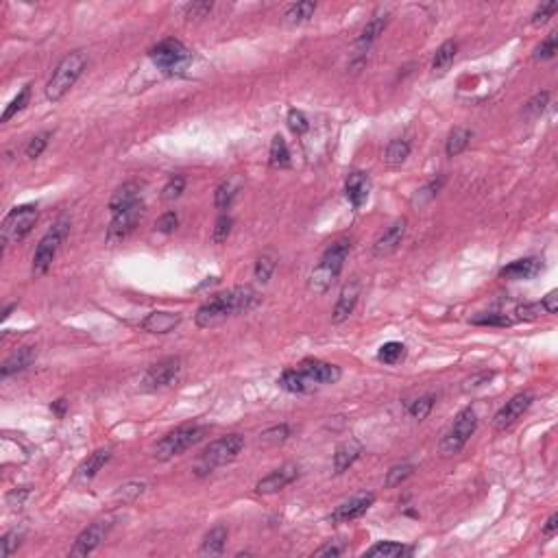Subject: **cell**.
<instances>
[{"label": "cell", "mask_w": 558, "mask_h": 558, "mask_svg": "<svg viewBox=\"0 0 558 558\" xmlns=\"http://www.w3.org/2000/svg\"><path fill=\"white\" fill-rule=\"evenodd\" d=\"M142 188L144 186L140 184V181H127V184L116 188V192L111 194V199H109L111 214H116V212H120V209H127V207L142 201Z\"/></svg>", "instance_id": "20"}, {"label": "cell", "mask_w": 558, "mask_h": 558, "mask_svg": "<svg viewBox=\"0 0 558 558\" xmlns=\"http://www.w3.org/2000/svg\"><path fill=\"white\" fill-rule=\"evenodd\" d=\"M343 552H345L343 546H338V543L329 541V543H325L323 548H318V550L314 552V556H329V558H336V556H340Z\"/></svg>", "instance_id": "59"}, {"label": "cell", "mask_w": 558, "mask_h": 558, "mask_svg": "<svg viewBox=\"0 0 558 558\" xmlns=\"http://www.w3.org/2000/svg\"><path fill=\"white\" fill-rule=\"evenodd\" d=\"M70 231V222L66 218H59L55 225L44 233V238L39 240L37 249H35V253H33V275L35 277H41V275H46L48 269H50V264L55 260V256H57V251L61 247V242L66 240V235Z\"/></svg>", "instance_id": "8"}, {"label": "cell", "mask_w": 558, "mask_h": 558, "mask_svg": "<svg viewBox=\"0 0 558 558\" xmlns=\"http://www.w3.org/2000/svg\"><path fill=\"white\" fill-rule=\"evenodd\" d=\"M386 26H388V16H375L373 20H369L367 26L360 31V35L356 39V46L360 48V52H365L373 41L384 33Z\"/></svg>", "instance_id": "29"}, {"label": "cell", "mask_w": 558, "mask_h": 558, "mask_svg": "<svg viewBox=\"0 0 558 558\" xmlns=\"http://www.w3.org/2000/svg\"><path fill=\"white\" fill-rule=\"evenodd\" d=\"M360 454H362L360 443H356V441L340 443L338 448H336V452H334V471H336V473H345L360 458Z\"/></svg>", "instance_id": "28"}, {"label": "cell", "mask_w": 558, "mask_h": 558, "mask_svg": "<svg viewBox=\"0 0 558 558\" xmlns=\"http://www.w3.org/2000/svg\"><path fill=\"white\" fill-rule=\"evenodd\" d=\"M408 550L406 546H401V543H395V541H380L375 543L373 548H369L365 552V556H380V558H399L403 556Z\"/></svg>", "instance_id": "35"}, {"label": "cell", "mask_w": 558, "mask_h": 558, "mask_svg": "<svg viewBox=\"0 0 558 558\" xmlns=\"http://www.w3.org/2000/svg\"><path fill=\"white\" fill-rule=\"evenodd\" d=\"M473 325H491V327H506L510 325V318L506 314H499V312H482L478 316L471 318Z\"/></svg>", "instance_id": "47"}, {"label": "cell", "mask_w": 558, "mask_h": 558, "mask_svg": "<svg viewBox=\"0 0 558 558\" xmlns=\"http://www.w3.org/2000/svg\"><path fill=\"white\" fill-rule=\"evenodd\" d=\"M403 356H406V347H403L401 343H397V340L384 343L380 347V352H378V360L382 362V365H388V367H393V365H397V362H401Z\"/></svg>", "instance_id": "36"}, {"label": "cell", "mask_w": 558, "mask_h": 558, "mask_svg": "<svg viewBox=\"0 0 558 558\" xmlns=\"http://www.w3.org/2000/svg\"><path fill=\"white\" fill-rule=\"evenodd\" d=\"M358 297H360V284L354 282L352 284H347L343 290H340V297L336 301V305H334V312H331V323H343V320H347L349 316L354 314L356 310V305H358Z\"/></svg>", "instance_id": "19"}, {"label": "cell", "mask_w": 558, "mask_h": 558, "mask_svg": "<svg viewBox=\"0 0 558 558\" xmlns=\"http://www.w3.org/2000/svg\"><path fill=\"white\" fill-rule=\"evenodd\" d=\"M410 142L406 137H395V140H390L386 151H384V162L388 166H393V169H397V166H401L403 162L408 160L410 155Z\"/></svg>", "instance_id": "30"}, {"label": "cell", "mask_w": 558, "mask_h": 558, "mask_svg": "<svg viewBox=\"0 0 558 558\" xmlns=\"http://www.w3.org/2000/svg\"><path fill=\"white\" fill-rule=\"evenodd\" d=\"M556 11H558V3H556V0H552V3H543V5L537 7V11L532 13V20H530V22H532L535 26H541V24H546Z\"/></svg>", "instance_id": "52"}, {"label": "cell", "mask_w": 558, "mask_h": 558, "mask_svg": "<svg viewBox=\"0 0 558 558\" xmlns=\"http://www.w3.org/2000/svg\"><path fill=\"white\" fill-rule=\"evenodd\" d=\"M299 476V467L292 465V463H286L279 469L271 471L267 478H262L258 484H256V491L260 495H273V493H279L284 491L288 484H292Z\"/></svg>", "instance_id": "15"}, {"label": "cell", "mask_w": 558, "mask_h": 558, "mask_svg": "<svg viewBox=\"0 0 558 558\" xmlns=\"http://www.w3.org/2000/svg\"><path fill=\"white\" fill-rule=\"evenodd\" d=\"M406 227H408V220L406 218H397L395 222H390V225L380 233V238L375 240L373 244V256L375 258H386L390 253H395L399 249V244L406 238Z\"/></svg>", "instance_id": "14"}, {"label": "cell", "mask_w": 558, "mask_h": 558, "mask_svg": "<svg viewBox=\"0 0 558 558\" xmlns=\"http://www.w3.org/2000/svg\"><path fill=\"white\" fill-rule=\"evenodd\" d=\"M177 227H179V216H177V212H166V214H162V216L157 218V222H155V229L162 231V233H173Z\"/></svg>", "instance_id": "54"}, {"label": "cell", "mask_w": 558, "mask_h": 558, "mask_svg": "<svg viewBox=\"0 0 558 558\" xmlns=\"http://www.w3.org/2000/svg\"><path fill=\"white\" fill-rule=\"evenodd\" d=\"M179 373H181V358H177V356L162 358L153 367H148L140 388H142L144 393H155V390L169 388L171 384L177 382Z\"/></svg>", "instance_id": "10"}, {"label": "cell", "mask_w": 558, "mask_h": 558, "mask_svg": "<svg viewBox=\"0 0 558 558\" xmlns=\"http://www.w3.org/2000/svg\"><path fill=\"white\" fill-rule=\"evenodd\" d=\"M181 323V314L179 312H151L144 320H142V329L148 334H169L175 327H179Z\"/></svg>", "instance_id": "23"}, {"label": "cell", "mask_w": 558, "mask_h": 558, "mask_svg": "<svg viewBox=\"0 0 558 558\" xmlns=\"http://www.w3.org/2000/svg\"><path fill=\"white\" fill-rule=\"evenodd\" d=\"M184 190H186V177L175 175V177H171L169 181H166V186L162 188V201L171 203V201L179 199L181 194H184Z\"/></svg>", "instance_id": "44"}, {"label": "cell", "mask_w": 558, "mask_h": 558, "mask_svg": "<svg viewBox=\"0 0 558 558\" xmlns=\"http://www.w3.org/2000/svg\"><path fill=\"white\" fill-rule=\"evenodd\" d=\"M29 101H31V86H24V88L18 92L16 99H13V101L9 103V107L5 109V114H3V122H9L13 116L20 114V111H22L26 105H29Z\"/></svg>", "instance_id": "42"}, {"label": "cell", "mask_w": 558, "mask_h": 558, "mask_svg": "<svg viewBox=\"0 0 558 558\" xmlns=\"http://www.w3.org/2000/svg\"><path fill=\"white\" fill-rule=\"evenodd\" d=\"M37 216H39L37 205H33V203L13 207L11 212L5 216L3 225H0V240H3V247L20 242L24 235H29L31 229L35 227Z\"/></svg>", "instance_id": "9"}, {"label": "cell", "mask_w": 558, "mask_h": 558, "mask_svg": "<svg viewBox=\"0 0 558 558\" xmlns=\"http://www.w3.org/2000/svg\"><path fill=\"white\" fill-rule=\"evenodd\" d=\"M471 137H473V133L467 127H456L448 137V144H445V153H448V157H458L460 153L469 146Z\"/></svg>", "instance_id": "33"}, {"label": "cell", "mask_w": 558, "mask_h": 558, "mask_svg": "<svg viewBox=\"0 0 558 558\" xmlns=\"http://www.w3.org/2000/svg\"><path fill=\"white\" fill-rule=\"evenodd\" d=\"M288 436H290V427L286 423H282V425H273L269 430H264L262 434L258 436V443L260 445H279V443H284Z\"/></svg>", "instance_id": "43"}, {"label": "cell", "mask_w": 558, "mask_h": 558, "mask_svg": "<svg viewBox=\"0 0 558 558\" xmlns=\"http://www.w3.org/2000/svg\"><path fill=\"white\" fill-rule=\"evenodd\" d=\"M434 401L436 397L434 395H423V397H416L410 406H408V414L412 418H416V421H423V418L432 412V408H434Z\"/></svg>", "instance_id": "40"}, {"label": "cell", "mask_w": 558, "mask_h": 558, "mask_svg": "<svg viewBox=\"0 0 558 558\" xmlns=\"http://www.w3.org/2000/svg\"><path fill=\"white\" fill-rule=\"evenodd\" d=\"M373 501H375V495L373 493H360V495H354L352 499H347L343 501L340 506H336V510H334L327 521L329 523H347V521H354L358 517H362L371 506H373Z\"/></svg>", "instance_id": "13"}, {"label": "cell", "mask_w": 558, "mask_h": 558, "mask_svg": "<svg viewBox=\"0 0 558 558\" xmlns=\"http://www.w3.org/2000/svg\"><path fill=\"white\" fill-rule=\"evenodd\" d=\"M205 434H207V427H203V425H181V427L169 432V434L155 445L153 456L162 460V463L173 460L175 456H181L190 448H194L197 443H201Z\"/></svg>", "instance_id": "6"}, {"label": "cell", "mask_w": 558, "mask_h": 558, "mask_svg": "<svg viewBox=\"0 0 558 558\" xmlns=\"http://www.w3.org/2000/svg\"><path fill=\"white\" fill-rule=\"evenodd\" d=\"M277 384L284 390H288V393H295V395H305V393H310V390H314V382L301 369L299 371L297 369L284 371L282 378L277 380Z\"/></svg>", "instance_id": "24"}, {"label": "cell", "mask_w": 558, "mask_h": 558, "mask_svg": "<svg viewBox=\"0 0 558 558\" xmlns=\"http://www.w3.org/2000/svg\"><path fill=\"white\" fill-rule=\"evenodd\" d=\"M286 120H288V127H290L292 131H295L297 135H303L305 131L310 129L308 116H305L301 109H290V111H288V118H286Z\"/></svg>", "instance_id": "50"}, {"label": "cell", "mask_w": 558, "mask_h": 558, "mask_svg": "<svg viewBox=\"0 0 558 558\" xmlns=\"http://www.w3.org/2000/svg\"><path fill=\"white\" fill-rule=\"evenodd\" d=\"M314 11H316V3H312V0H303V3H295L286 9L284 20L290 26H299L303 22H308Z\"/></svg>", "instance_id": "32"}, {"label": "cell", "mask_w": 558, "mask_h": 558, "mask_svg": "<svg viewBox=\"0 0 558 558\" xmlns=\"http://www.w3.org/2000/svg\"><path fill=\"white\" fill-rule=\"evenodd\" d=\"M478 427V414L473 408L460 410L454 418L452 427L445 432V436L439 443V452L443 456H456L465 450V445L473 436V432Z\"/></svg>", "instance_id": "7"}, {"label": "cell", "mask_w": 558, "mask_h": 558, "mask_svg": "<svg viewBox=\"0 0 558 558\" xmlns=\"http://www.w3.org/2000/svg\"><path fill=\"white\" fill-rule=\"evenodd\" d=\"M142 207L144 203L140 201L127 209H120V212L111 214V222L107 227V240L109 242H118V240H124L127 235L135 229L140 216H142Z\"/></svg>", "instance_id": "11"}, {"label": "cell", "mask_w": 558, "mask_h": 558, "mask_svg": "<svg viewBox=\"0 0 558 558\" xmlns=\"http://www.w3.org/2000/svg\"><path fill=\"white\" fill-rule=\"evenodd\" d=\"M109 458H111V450H96L94 454H90L86 460H83L81 463V467L77 469V473H75V484H79V482H90V480H94L96 478V473H99L107 463H109Z\"/></svg>", "instance_id": "22"}, {"label": "cell", "mask_w": 558, "mask_h": 558, "mask_svg": "<svg viewBox=\"0 0 558 558\" xmlns=\"http://www.w3.org/2000/svg\"><path fill=\"white\" fill-rule=\"evenodd\" d=\"M493 371H482V373H478V375H473V378H469L467 382H465V386H463V390L465 393H469V390H476V388H480V386H484V384H488L493 380Z\"/></svg>", "instance_id": "55"}, {"label": "cell", "mask_w": 558, "mask_h": 558, "mask_svg": "<svg viewBox=\"0 0 558 558\" xmlns=\"http://www.w3.org/2000/svg\"><path fill=\"white\" fill-rule=\"evenodd\" d=\"M299 369L308 375L314 384H336L340 380V375H343L340 367L331 365V362H325V360H318V358L301 360Z\"/></svg>", "instance_id": "17"}, {"label": "cell", "mask_w": 558, "mask_h": 558, "mask_svg": "<svg viewBox=\"0 0 558 558\" xmlns=\"http://www.w3.org/2000/svg\"><path fill=\"white\" fill-rule=\"evenodd\" d=\"M146 482L144 480H129L120 484L114 491V501H133L135 497H140L144 493Z\"/></svg>", "instance_id": "38"}, {"label": "cell", "mask_w": 558, "mask_h": 558, "mask_svg": "<svg viewBox=\"0 0 558 558\" xmlns=\"http://www.w3.org/2000/svg\"><path fill=\"white\" fill-rule=\"evenodd\" d=\"M556 530H558V514H550V519L546 521V526H543V535L546 537H554L556 535Z\"/></svg>", "instance_id": "60"}, {"label": "cell", "mask_w": 558, "mask_h": 558, "mask_svg": "<svg viewBox=\"0 0 558 558\" xmlns=\"http://www.w3.org/2000/svg\"><path fill=\"white\" fill-rule=\"evenodd\" d=\"M31 495V488L29 486H20V488H13V491L7 495V501L9 506H22L24 499Z\"/></svg>", "instance_id": "57"}, {"label": "cell", "mask_w": 558, "mask_h": 558, "mask_svg": "<svg viewBox=\"0 0 558 558\" xmlns=\"http://www.w3.org/2000/svg\"><path fill=\"white\" fill-rule=\"evenodd\" d=\"M48 137H50V133H37L35 137H31V142L26 144V157L29 160H37L41 153L46 151V146H48Z\"/></svg>", "instance_id": "51"}, {"label": "cell", "mask_w": 558, "mask_h": 558, "mask_svg": "<svg viewBox=\"0 0 558 558\" xmlns=\"http://www.w3.org/2000/svg\"><path fill=\"white\" fill-rule=\"evenodd\" d=\"M151 61L155 64L164 75H184L192 64V50L175 37H166L160 44L148 50Z\"/></svg>", "instance_id": "5"}, {"label": "cell", "mask_w": 558, "mask_h": 558, "mask_svg": "<svg viewBox=\"0 0 558 558\" xmlns=\"http://www.w3.org/2000/svg\"><path fill=\"white\" fill-rule=\"evenodd\" d=\"M532 406V395L530 393H517L514 397H510L504 406H501L497 412H495V416H493V427L495 430H506V427H510L514 421H517V418H521L523 416V412Z\"/></svg>", "instance_id": "12"}, {"label": "cell", "mask_w": 558, "mask_h": 558, "mask_svg": "<svg viewBox=\"0 0 558 558\" xmlns=\"http://www.w3.org/2000/svg\"><path fill=\"white\" fill-rule=\"evenodd\" d=\"M541 308H543V312H548V314H556L558 312V290H550L548 295L543 297Z\"/></svg>", "instance_id": "58"}, {"label": "cell", "mask_w": 558, "mask_h": 558, "mask_svg": "<svg viewBox=\"0 0 558 558\" xmlns=\"http://www.w3.org/2000/svg\"><path fill=\"white\" fill-rule=\"evenodd\" d=\"M258 303H260V295L256 288L235 286L225 292H218V295H214L209 301H205L197 310V314H194V320H197L199 327L209 329V327L225 323L231 316L253 310Z\"/></svg>", "instance_id": "1"}, {"label": "cell", "mask_w": 558, "mask_h": 558, "mask_svg": "<svg viewBox=\"0 0 558 558\" xmlns=\"http://www.w3.org/2000/svg\"><path fill=\"white\" fill-rule=\"evenodd\" d=\"M88 68V55L86 50H73L57 64L52 70V75L46 83V99L50 103H59L64 96L75 88V83L81 79L83 70Z\"/></svg>", "instance_id": "3"}, {"label": "cell", "mask_w": 558, "mask_h": 558, "mask_svg": "<svg viewBox=\"0 0 558 558\" xmlns=\"http://www.w3.org/2000/svg\"><path fill=\"white\" fill-rule=\"evenodd\" d=\"M556 52H558V35H556V33H550V35L537 46V50H535V59H537V61H548V59L554 57Z\"/></svg>", "instance_id": "46"}, {"label": "cell", "mask_w": 558, "mask_h": 558, "mask_svg": "<svg viewBox=\"0 0 558 558\" xmlns=\"http://www.w3.org/2000/svg\"><path fill=\"white\" fill-rule=\"evenodd\" d=\"M456 52H458V44L454 39L443 41V44L436 48L434 57H432V70H434V73H445V70L454 64Z\"/></svg>", "instance_id": "31"}, {"label": "cell", "mask_w": 558, "mask_h": 558, "mask_svg": "<svg viewBox=\"0 0 558 558\" xmlns=\"http://www.w3.org/2000/svg\"><path fill=\"white\" fill-rule=\"evenodd\" d=\"M414 476V465L410 463H401V465H395L386 471V480H384V486L386 488H395V486H401L408 478Z\"/></svg>", "instance_id": "37"}, {"label": "cell", "mask_w": 558, "mask_h": 558, "mask_svg": "<svg viewBox=\"0 0 558 558\" xmlns=\"http://www.w3.org/2000/svg\"><path fill=\"white\" fill-rule=\"evenodd\" d=\"M214 9V5L212 3H207V0H203V3H190V5H186V18L188 20H199V18H205L209 11Z\"/></svg>", "instance_id": "53"}, {"label": "cell", "mask_w": 558, "mask_h": 558, "mask_svg": "<svg viewBox=\"0 0 558 558\" xmlns=\"http://www.w3.org/2000/svg\"><path fill=\"white\" fill-rule=\"evenodd\" d=\"M20 541H22V532H18V530L7 532L3 539H0V558H9L20 548Z\"/></svg>", "instance_id": "49"}, {"label": "cell", "mask_w": 558, "mask_h": 558, "mask_svg": "<svg viewBox=\"0 0 558 558\" xmlns=\"http://www.w3.org/2000/svg\"><path fill=\"white\" fill-rule=\"evenodd\" d=\"M231 227H233V220H231V216H227V214L218 216L216 225H214V231H212V240H214L216 244L227 242L229 233H231Z\"/></svg>", "instance_id": "48"}, {"label": "cell", "mask_w": 558, "mask_h": 558, "mask_svg": "<svg viewBox=\"0 0 558 558\" xmlns=\"http://www.w3.org/2000/svg\"><path fill=\"white\" fill-rule=\"evenodd\" d=\"M445 186V177L443 175H436V177H432L427 184L421 188V190H416V197H414V203H427L436 197V194L443 190Z\"/></svg>", "instance_id": "41"}, {"label": "cell", "mask_w": 558, "mask_h": 558, "mask_svg": "<svg viewBox=\"0 0 558 558\" xmlns=\"http://www.w3.org/2000/svg\"><path fill=\"white\" fill-rule=\"evenodd\" d=\"M18 308V303H9V305H5V310H3V316H0V320H7L9 316H11V312Z\"/></svg>", "instance_id": "62"}, {"label": "cell", "mask_w": 558, "mask_h": 558, "mask_svg": "<svg viewBox=\"0 0 558 558\" xmlns=\"http://www.w3.org/2000/svg\"><path fill=\"white\" fill-rule=\"evenodd\" d=\"M541 312H543L541 303H523V305H517V318H521V320H535Z\"/></svg>", "instance_id": "56"}, {"label": "cell", "mask_w": 558, "mask_h": 558, "mask_svg": "<svg viewBox=\"0 0 558 558\" xmlns=\"http://www.w3.org/2000/svg\"><path fill=\"white\" fill-rule=\"evenodd\" d=\"M244 448V439L240 434H227L212 441L207 448L199 454L197 463H194V476L205 478L209 473H214L218 467H225L233 463L238 454Z\"/></svg>", "instance_id": "4"}, {"label": "cell", "mask_w": 558, "mask_h": 558, "mask_svg": "<svg viewBox=\"0 0 558 558\" xmlns=\"http://www.w3.org/2000/svg\"><path fill=\"white\" fill-rule=\"evenodd\" d=\"M109 528H111L109 521H94L92 526H88L77 537L73 550H70V556H90L105 541Z\"/></svg>", "instance_id": "16"}, {"label": "cell", "mask_w": 558, "mask_h": 558, "mask_svg": "<svg viewBox=\"0 0 558 558\" xmlns=\"http://www.w3.org/2000/svg\"><path fill=\"white\" fill-rule=\"evenodd\" d=\"M369 192H371V177H369V173L354 171L352 175L347 177V181H345V194H347V201L354 205V209H360L362 205L367 203Z\"/></svg>", "instance_id": "18"}, {"label": "cell", "mask_w": 558, "mask_h": 558, "mask_svg": "<svg viewBox=\"0 0 558 558\" xmlns=\"http://www.w3.org/2000/svg\"><path fill=\"white\" fill-rule=\"evenodd\" d=\"M50 410H52L55 414H57L59 418H64V416H66V410H68V399L61 397V399H57V401H52V403H50Z\"/></svg>", "instance_id": "61"}, {"label": "cell", "mask_w": 558, "mask_h": 558, "mask_svg": "<svg viewBox=\"0 0 558 558\" xmlns=\"http://www.w3.org/2000/svg\"><path fill=\"white\" fill-rule=\"evenodd\" d=\"M349 251H352V242L349 240H336L325 249V253L320 256L318 264L312 269V273L308 277V290L310 292H314V295H325V292L334 286V282L338 279Z\"/></svg>", "instance_id": "2"}, {"label": "cell", "mask_w": 558, "mask_h": 558, "mask_svg": "<svg viewBox=\"0 0 558 558\" xmlns=\"http://www.w3.org/2000/svg\"><path fill=\"white\" fill-rule=\"evenodd\" d=\"M242 186H244V181H242L240 175H233V177H229L227 181H222V184H220V186L216 188V192H214V203H216V207H218V209H229L231 203L235 201V197H238V192L242 190Z\"/></svg>", "instance_id": "25"}, {"label": "cell", "mask_w": 558, "mask_h": 558, "mask_svg": "<svg viewBox=\"0 0 558 558\" xmlns=\"http://www.w3.org/2000/svg\"><path fill=\"white\" fill-rule=\"evenodd\" d=\"M31 362H33V347H20L18 352H13L3 362V367H0V378L3 380L11 378L13 373H20L26 367H31Z\"/></svg>", "instance_id": "26"}, {"label": "cell", "mask_w": 558, "mask_h": 558, "mask_svg": "<svg viewBox=\"0 0 558 558\" xmlns=\"http://www.w3.org/2000/svg\"><path fill=\"white\" fill-rule=\"evenodd\" d=\"M543 271V262L539 258H523V260H514L508 267L499 271L501 279H512V282H519V279H532Z\"/></svg>", "instance_id": "21"}, {"label": "cell", "mask_w": 558, "mask_h": 558, "mask_svg": "<svg viewBox=\"0 0 558 558\" xmlns=\"http://www.w3.org/2000/svg\"><path fill=\"white\" fill-rule=\"evenodd\" d=\"M269 162L273 169H288L290 166V148L286 144V140L284 135H275L273 137V142H271V153H269Z\"/></svg>", "instance_id": "34"}, {"label": "cell", "mask_w": 558, "mask_h": 558, "mask_svg": "<svg viewBox=\"0 0 558 558\" xmlns=\"http://www.w3.org/2000/svg\"><path fill=\"white\" fill-rule=\"evenodd\" d=\"M275 267H277L275 258H271V256H260L258 262H256V269H253L256 282H258V284H269V282H271V277H273V273H275Z\"/></svg>", "instance_id": "39"}, {"label": "cell", "mask_w": 558, "mask_h": 558, "mask_svg": "<svg viewBox=\"0 0 558 558\" xmlns=\"http://www.w3.org/2000/svg\"><path fill=\"white\" fill-rule=\"evenodd\" d=\"M227 528L225 526H214L209 532L203 537V543L199 548V554L201 556H220L225 552V543H227Z\"/></svg>", "instance_id": "27"}, {"label": "cell", "mask_w": 558, "mask_h": 558, "mask_svg": "<svg viewBox=\"0 0 558 558\" xmlns=\"http://www.w3.org/2000/svg\"><path fill=\"white\" fill-rule=\"evenodd\" d=\"M550 105V92H537L532 99H530L523 107V114L528 118H539L543 111H546V107Z\"/></svg>", "instance_id": "45"}]
</instances>
